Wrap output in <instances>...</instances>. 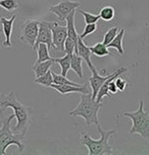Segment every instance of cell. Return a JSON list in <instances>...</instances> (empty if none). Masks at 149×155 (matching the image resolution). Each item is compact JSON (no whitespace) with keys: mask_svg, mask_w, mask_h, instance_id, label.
<instances>
[{"mask_svg":"<svg viewBox=\"0 0 149 155\" xmlns=\"http://www.w3.org/2000/svg\"><path fill=\"white\" fill-rule=\"evenodd\" d=\"M5 108H12L14 117L17 118V124L12 132L19 133L25 137L31 124L33 109L20 103L14 93H9L7 94H0V110Z\"/></svg>","mask_w":149,"mask_h":155,"instance_id":"cell-1","label":"cell"},{"mask_svg":"<svg viewBox=\"0 0 149 155\" xmlns=\"http://www.w3.org/2000/svg\"><path fill=\"white\" fill-rule=\"evenodd\" d=\"M97 130L100 134V139L94 140L88 133H82L80 138V144L88 148L89 155H107L113 154L111 146L109 145L108 140L111 137L116 136V132L114 130H104L101 128L100 124H97Z\"/></svg>","mask_w":149,"mask_h":155,"instance_id":"cell-2","label":"cell"},{"mask_svg":"<svg viewBox=\"0 0 149 155\" xmlns=\"http://www.w3.org/2000/svg\"><path fill=\"white\" fill-rule=\"evenodd\" d=\"M103 102H97L92 98L91 93L81 94L80 103L77 107L70 112V116L83 117L87 125L99 124L98 111L101 108Z\"/></svg>","mask_w":149,"mask_h":155,"instance_id":"cell-3","label":"cell"},{"mask_svg":"<svg viewBox=\"0 0 149 155\" xmlns=\"http://www.w3.org/2000/svg\"><path fill=\"white\" fill-rule=\"evenodd\" d=\"M14 118V114H12L0 121V155L6 154V149L10 145H15L20 152L25 150V145L22 143L23 137L20 134L15 135L10 128V123Z\"/></svg>","mask_w":149,"mask_h":155,"instance_id":"cell-4","label":"cell"},{"mask_svg":"<svg viewBox=\"0 0 149 155\" xmlns=\"http://www.w3.org/2000/svg\"><path fill=\"white\" fill-rule=\"evenodd\" d=\"M124 116L132 120L130 134H138L142 138L149 139V114L144 110V102L139 101V108L134 112H124Z\"/></svg>","mask_w":149,"mask_h":155,"instance_id":"cell-5","label":"cell"},{"mask_svg":"<svg viewBox=\"0 0 149 155\" xmlns=\"http://www.w3.org/2000/svg\"><path fill=\"white\" fill-rule=\"evenodd\" d=\"M39 31V21L28 19L25 21L23 24L22 28H20V39L25 44H27L30 47H34L36 42V39L38 36Z\"/></svg>","mask_w":149,"mask_h":155,"instance_id":"cell-6","label":"cell"},{"mask_svg":"<svg viewBox=\"0 0 149 155\" xmlns=\"http://www.w3.org/2000/svg\"><path fill=\"white\" fill-rule=\"evenodd\" d=\"M80 5V2L73 1V0H61V2H58L57 4L51 5L49 7V12H53L62 22H65V19L70 15V12L74 9H77Z\"/></svg>","mask_w":149,"mask_h":155,"instance_id":"cell-7","label":"cell"},{"mask_svg":"<svg viewBox=\"0 0 149 155\" xmlns=\"http://www.w3.org/2000/svg\"><path fill=\"white\" fill-rule=\"evenodd\" d=\"M55 22H47V21H39V31L38 36L36 39L35 45L33 49L36 51L39 43H45L49 49H52V31L51 29L53 27Z\"/></svg>","mask_w":149,"mask_h":155,"instance_id":"cell-8","label":"cell"},{"mask_svg":"<svg viewBox=\"0 0 149 155\" xmlns=\"http://www.w3.org/2000/svg\"><path fill=\"white\" fill-rule=\"evenodd\" d=\"M52 31V48L56 49L58 51H64V41L67 37V26H61L58 23L55 22Z\"/></svg>","mask_w":149,"mask_h":155,"instance_id":"cell-9","label":"cell"},{"mask_svg":"<svg viewBox=\"0 0 149 155\" xmlns=\"http://www.w3.org/2000/svg\"><path fill=\"white\" fill-rule=\"evenodd\" d=\"M49 88H52L54 91H58L61 96H65L67 94H74V93H80V94H89L91 93L89 88L88 83H84L81 86H75L70 84H52L49 86Z\"/></svg>","mask_w":149,"mask_h":155,"instance_id":"cell-10","label":"cell"},{"mask_svg":"<svg viewBox=\"0 0 149 155\" xmlns=\"http://www.w3.org/2000/svg\"><path fill=\"white\" fill-rule=\"evenodd\" d=\"M17 19V15H14L10 19H6V18H1L0 19V23L2 26V31L5 36V40L3 41V46L5 47H11V34H12V27H14V20Z\"/></svg>","mask_w":149,"mask_h":155,"instance_id":"cell-11","label":"cell"},{"mask_svg":"<svg viewBox=\"0 0 149 155\" xmlns=\"http://www.w3.org/2000/svg\"><path fill=\"white\" fill-rule=\"evenodd\" d=\"M78 56H80L83 59V61L86 62L88 68L90 69L91 72H97V69L94 67V65L92 64V61H91V57H92V52L90 51V46H87L84 43L83 39H81L79 37V40H78Z\"/></svg>","mask_w":149,"mask_h":155,"instance_id":"cell-12","label":"cell"},{"mask_svg":"<svg viewBox=\"0 0 149 155\" xmlns=\"http://www.w3.org/2000/svg\"><path fill=\"white\" fill-rule=\"evenodd\" d=\"M111 74H109L107 76H101V75H99L98 71L97 72H92V76L89 78V86H90L91 91H92L91 94H92V98L94 100L96 99V94H97L99 88H100L101 85L110 77Z\"/></svg>","mask_w":149,"mask_h":155,"instance_id":"cell-13","label":"cell"},{"mask_svg":"<svg viewBox=\"0 0 149 155\" xmlns=\"http://www.w3.org/2000/svg\"><path fill=\"white\" fill-rule=\"evenodd\" d=\"M75 15H76V9L70 12V15H67V19H65V23H67V37L72 39L76 44H78L79 35H78V32L75 27Z\"/></svg>","mask_w":149,"mask_h":155,"instance_id":"cell-14","label":"cell"},{"mask_svg":"<svg viewBox=\"0 0 149 155\" xmlns=\"http://www.w3.org/2000/svg\"><path fill=\"white\" fill-rule=\"evenodd\" d=\"M54 63L55 62H54L53 58L50 60H48V61H44V62H40V63L35 62V64L32 66V70H33L34 74H35V78L40 77V76L45 74L47 71L50 70L51 66L54 64Z\"/></svg>","mask_w":149,"mask_h":155,"instance_id":"cell-15","label":"cell"},{"mask_svg":"<svg viewBox=\"0 0 149 155\" xmlns=\"http://www.w3.org/2000/svg\"><path fill=\"white\" fill-rule=\"evenodd\" d=\"M125 33H126V30H125V29H121V30L119 31V33H117V35L113 38V40H112L110 43L107 44V47H108V48L116 49L120 54H124L123 40H124Z\"/></svg>","mask_w":149,"mask_h":155,"instance_id":"cell-16","label":"cell"},{"mask_svg":"<svg viewBox=\"0 0 149 155\" xmlns=\"http://www.w3.org/2000/svg\"><path fill=\"white\" fill-rule=\"evenodd\" d=\"M72 54H65L64 57L56 58L54 59V62L61 66V75L67 76V73L70 69V61H72Z\"/></svg>","mask_w":149,"mask_h":155,"instance_id":"cell-17","label":"cell"},{"mask_svg":"<svg viewBox=\"0 0 149 155\" xmlns=\"http://www.w3.org/2000/svg\"><path fill=\"white\" fill-rule=\"evenodd\" d=\"M90 51L92 52V54L98 58H103L106 56L113 57V54L109 51L107 45H105L103 42H97L96 44H94L93 46H90Z\"/></svg>","mask_w":149,"mask_h":155,"instance_id":"cell-18","label":"cell"},{"mask_svg":"<svg viewBox=\"0 0 149 155\" xmlns=\"http://www.w3.org/2000/svg\"><path fill=\"white\" fill-rule=\"evenodd\" d=\"M82 62L83 59L80 56L76 54H72V61H70V69L74 70V72L79 76L80 78L84 77L83 74V68H82Z\"/></svg>","mask_w":149,"mask_h":155,"instance_id":"cell-19","label":"cell"},{"mask_svg":"<svg viewBox=\"0 0 149 155\" xmlns=\"http://www.w3.org/2000/svg\"><path fill=\"white\" fill-rule=\"evenodd\" d=\"M37 60H36V63H40V62H44V61H48V60L52 59L49 54V47L47 46V44L45 43H39L37 48Z\"/></svg>","mask_w":149,"mask_h":155,"instance_id":"cell-20","label":"cell"},{"mask_svg":"<svg viewBox=\"0 0 149 155\" xmlns=\"http://www.w3.org/2000/svg\"><path fill=\"white\" fill-rule=\"evenodd\" d=\"M99 17L101 20L105 21V22H110L116 17V10L112 6H104L99 12Z\"/></svg>","mask_w":149,"mask_h":155,"instance_id":"cell-21","label":"cell"},{"mask_svg":"<svg viewBox=\"0 0 149 155\" xmlns=\"http://www.w3.org/2000/svg\"><path fill=\"white\" fill-rule=\"evenodd\" d=\"M35 83H38V84H41L45 87H49L52 83H53V76H52V71L48 70L44 75L40 76V77L35 78L34 80Z\"/></svg>","mask_w":149,"mask_h":155,"instance_id":"cell-22","label":"cell"},{"mask_svg":"<svg viewBox=\"0 0 149 155\" xmlns=\"http://www.w3.org/2000/svg\"><path fill=\"white\" fill-rule=\"evenodd\" d=\"M52 76H53V83L54 84H70V85H75V86H81L82 84L76 83L67 79V76H62L61 74H56V73L52 72Z\"/></svg>","mask_w":149,"mask_h":155,"instance_id":"cell-23","label":"cell"},{"mask_svg":"<svg viewBox=\"0 0 149 155\" xmlns=\"http://www.w3.org/2000/svg\"><path fill=\"white\" fill-rule=\"evenodd\" d=\"M119 31H120V29L117 27H112V28L109 29V30H107L106 33L104 34V36H103L102 42L105 44V45H107L108 43H110L111 41L113 40V38L117 35Z\"/></svg>","mask_w":149,"mask_h":155,"instance_id":"cell-24","label":"cell"},{"mask_svg":"<svg viewBox=\"0 0 149 155\" xmlns=\"http://www.w3.org/2000/svg\"><path fill=\"white\" fill-rule=\"evenodd\" d=\"M0 6L7 12H12L19 8V2L17 0H0Z\"/></svg>","mask_w":149,"mask_h":155,"instance_id":"cell-25","label":"cell"},{"mask_svg":"<svg viewBox=\"0 0 149 155\" xmlns=\"http://www.w3.org/2000/svg\"><path fill=\"white\" fill-rule=\"evenodd\" d=\"M79 12H80V14H82L83 17H84L85 24L97 23L98 20L100 19L99 15H93V14H90V12H84V10H82V9H79Z\"/></svg>","mask_w":149,"mask_h":155,"instance_id":"cell-26","label":"cell"},{"mask_svg":"<svg viewBox=\"0 0 149 155\" xmlns=\"http://www.w3.org/2000/svg\"><path fill=\"white\" fill-rule=\"evenodd\" d=\"M96 30H97V24H96V23H94V24H86L84 30H83V32L79 35V37L81 39H84L85 37H87L88 35H90V34L95 33Z\"/></svg>","mask_w":149,"mask_h":155,"instance_id":"cell-27","label":"cell"},{"mask_svg":"<svg viewBox=\"0 0 149 155\" xmlns=\"http://www.w3.org/2000/svg\"><path fill=\"white\" fill-rule=\"evenodd\" d=\"M114 81H116V85L120 91H124L125 89H126L127 85H128V82L126 79H123V78L117 76L116 79H114Z\"/></svg>","mask_w":149,"mask_h":155,"instance_id":"cell-28","label":"cell"},{"mask_svg":"<svg viewBox=\"0 0 149 155\" xmlns=\"http://www.w3.org/2000/svg\"><path fill=\"white\" fill-rule=\"evenodd\" d=\"M3 34V31H2V26H1V23H0V36Z\"/></svg>","mask_w":149,"mask_h":155,"instance_id":"cell-29","label":"cell"}]
</instances>
